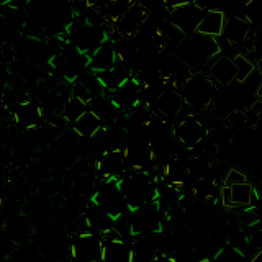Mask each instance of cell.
I'll use <instances>...</instances> for the list:
<instances>
[{"mask_svg":"<svg viewBox=\"0 0 262 262\" xmlns=\"http://www.w3.org/2000/svg\"><path fill=\"white\" fill-rule=\"evenodd\" d=\"M233 61L236 64V68H237V80H236V84H246L251 77H252V74H256V62H252L248 56H244V54H236L233 57Z\"/></svg>","mask_w":262,"mask_h":262,"instance_id":"29","label":"cell"},{"mask_svg":"<svg viewBox=\"0 0 262 262\" xmlns=\"http://www.w3.org/2000/svg\"><path fill=\"white\" fill-rule=\"evenodd\" d=\"M95 77L100 84L102 90H103V95L108 92L110 95L115 94L117 90H120L126 82L131 79V74L126 69V66L123 64L121 61L118 62V66L115 69L108 71V72H102V74H95Z\"/></svg>","mask_w":262,"mask_h":262,"instance_id":"22","label":"cell"},{"mask_svg":"<svg viewBox=\"0 0 262 262\" xmlns=\"http://www.w3.org/2000/svg\"><path fill=\"white\" fill-rule=\"evenodd\" d=\"M248 244L251 246L252 249H256V252L257 251H262V226L260 228H256L248 236Z\"/></svg>","mask_w":262,"mask_h":262,"instance_id":"34","label":"cell"},{"mask_svg":"<svg viewBox=\"0 0 262 262\" xmlns=\"http://www.w3.org/2000/svg\"><path fill=\"white\" fill-rule=\"evenodd\" d=\"M82 220H84L87 231L105 234V233H108L113 229V221L106 216L100 208H97L90 200L84 205V210H82Z\"/></svg>","mask_w":262,"mask_h":262,"instance_id":"21","label":"cell"},{"mask_svg":"<svg viewBox=\"0 0 262 262\" xmlns=\"http://www.w3.org/2000/svg\"><path fill=\"white\" fill-rule=\"evenodd\" d=\"M129 5H131V2H118V0H113V2H105L102 5H95V8L98 10V13L102 15L105 23H112L115 27L129 8Z\"/></svg>","mask_w":262,"mask_h":262,"instance_id":"27","label":"cell"},{"mask_svg":"<svg viewBox=\"0 0 262 262\" xmlns=\"http://www.w3.org/2000/svg\"><path fill=\"white\" fill-rule=\"evenodd\" d=\"M71 128L76 138H82V139H95L105 131L103 120L90 108L77 121H74Z\"/></svg>","mask_w":262,"mask_h":262,"instance_id":"19","label":"cell"},{"mask_svg":"<svg viewBox=\"0 0 262 262\" xmlns=\"http://www.w3.org/2000/svg\"><path fill=\"white\" fill-rule=\"evenodd\" d=\"M203 74H207L218 87H231L237 80L236 64L226 54H220L218 57H215Z\"/></svg>","mask_w":262,"mask_h":262,"instance_id":"16","label":"cell"},{"mask_svg":"<svg viewBox=\"0 0 262 262\" xmlns=\"http://www.w3.org/2000/svg\"><path fill=\"white\" fill-rule=\"evenodd\" d=\"M213 262H248L243 249L239 248H221L213 257Z\"/></svg>","mask_w":262,"mask_h":262,"instance_id":"31","label":"cell"},{"mask_svg":"<svg viewBox=\"0 0 262 262\" xmlns=\"http://www.w3.org/2000/svg\"><path fill=\"white\" fill-rule=\"evenodd\" d=\"M167 8V23L177 30L184 38H188L199 31V27L203 20L207 10L200 5V2H179L166 4Z\"/></svg>","mask_w":262,"mask_h":262,"instance_id":"5","label":"cell"},{"mask_svg":"<svg viewBox=\"0 0 262 262\" xmlns=\"http://www.w3.org/2000/svg\"><path fill=\"white\" fill-rule=\"evenodd\" d=\"M126 172V154L121 149L102 151L95 159V174L100 179H120Z\"/></svg>","mask_w":262,"mask_h":262,"instance_id":"11","label":"cell"},{"mask_svg":"<svg viewBox=\"0 0 262 262\" xmlns=\"http://www.w3.org/2000/svg\"><path fill=\"white\" fill-rule=\"evenodd\" d=\"M103 254L102 262H135L133 259V244L121 237L115 229L102 234Z\"/></svg>","mask_w":262,"mask_h":262,"instance_id":"12","label":"cell"},{"mask_svg":"<svg viewBox=\"0 0 262 262\" xmlns=\"http://www.w3.org/2000/svg\"><path fill=\"white\" fill-rule=\"evenodd\" d=\"M226 18H228V15L225 10H221V8H211V10H207L196 33L202 36L213 38V39L223 38Z\"/></svg>","mask_w":262,"mask_h":262,"instance_id":"20","label":"cell"},{"mask_svg":"<svg viewBox=\"0 0 262 262\" xmlns=\"http://www.w3.org/2000/svg\"><path fill=\"white\" fill-rule=\"evenodd\" d=\"M13 120L21 131H36L41 128V120H43V105L39 100H31L27 98L25 102L13 106L12 110Z\"/></svg>","mask_w":262,"mask_h":262,"instance_id":"14","label":"cell"},{"mask_svg":"<svg viewBox=\"0 0 262 262\" xmlns=\"http://www.w3.org/2000/svg\"><path fill=\"white\" fill-rule=\"evenodd\" d=\"M131 237H152L162 233V210L159 202L147 203L144 207L128 213Z\"/></svg>","mask_w":262,"mask_h":262,"instance_id":"7","label":"cell"},{"mask_svg":"<svg viewBox=\"0 0 262 262\" xmlns=\"http://www.w3.org/2000/svg\"><path fill=\"white\" fill-rule=\"evenodd\" d=\"M221 54L218 39L202 36L199 33L184 38L176 46V57L182 61L192 74L205 72L215 57Z\"/></svg>","mask_w":262,"mask_h":262,"instance_id":"1","label":"cell"},{"mask_svg":"<svg viewBox=\"0 0 262 262\" xmlns=\"http://www.w3.org/2000/svg\"><path fill=\"white\" fill-rule=\"evenodd\" d=\"M254 56H257V61L262 59V28L254 31Z\"/></svg>","mask_w":262,"mask_h":262,"instance_id":"35","label":"cell"},{"mask_svg":"<svg viewBox=\"0 0 262 262\" xmlns=\"http://www.w3.org/2000/svg\"><path fill=\"white\" fill-rule=\"evenodd\" d=\"M120 190L125 199L128 213L144 207L147 203L159 202V187L154 184L149 170L125 172L120 179Z\"/></svg>","mask_w":262,"mask_h":262,"instance_id":"2","label":"cell"},{"mask_svg":"<svg viewBox=\"0 0 262 262\" xmlns=\"http://www.w3.org/2000/svg\"><path fill=\"white\" fill-rule=\"evenodd\" d=\"M184 105L192 110H208L216 102V84L207 74L199 72L187 77L180 85Z\"/></svg>","mask_w":262,"mask_h":262,"instance_id":"4","label":"cell"},{"mask_svg":"<svg viewBox=\"0 0 262 262\" xmlns=\"http://www.w3.org/2000/svg\"><path fill=\"white\" fill-rule=\"evenodd\" d=\"M66 33H68L69 45H72L79 53L89 57L108 41V35H106L103 25L89 21L84 15L74 16L69 27L66 28Z\"/></svg>","mask_w":262,"mask_h":262,"instance_id":"3","label":"cell"},{"mask_svg":"<svg viewBox=\"0 0 262 262\" xmlns=\"http://www.w3.org/2000/svg\"><path fill=\"white\" fill-rule=\"evenodd\" d=\"M208 133L210 131L205 126V123L192 113L180 118L174 125V129H172L174 139L187 151H193L200 144H203Z\"/></svg>","mask_w":262,"mask_h":262,"instance_id":"9","label":"cell"},{"mask_svg":"<svg viewBox=\"0 0 262 262\" xmlns=\"http://www.w3.org/2000/svg\"><path fill=\"white\" fill-rule=\"evenodd\" d=\"M256 97H257V100L262 102V80L257 84V89H256Z\"/></svg>","mask_w":262,"mask_h":262,"instance_id":"38","label":"cell"},{"mask_svg":"<svg viewBox=\"0 0 262 262\" xmlns=\"http://www.w3.org/2000/svg\"><path fill=\"white\" fill-rule=\"evenodd\" d=\"M12 262H48L45 252L33 241H28L21 246H16V249L10 254Z\"/></svg>","mask_w":262,"mask_h":262,"instance_id":"26","label":"cell"},{"mask_svg":"<svg viewBox=\"0 0 262 262\" xmlns=\"http://www.w3.org/2000/svg\"><path fill=\"white\" fill-rule=\"evenodd\" d=\"M141 87L143 82L138 77H133L126 82L120 90H117L115 94L108 95L106 98L110 100V103L113 105V108L117 112L126 113L129 115L133 110H136L141 102H139V95H141Z\"/></svg>","mask_w":262,"mask_h":262,"instance_id":"13","label":"cell"},{"mask_svg":"<svg viewBox=\"0 0 262 262\" xmlns=\"http://www.w3.org/2000/svg\"><path fill=\"white\" fill-rule=\"evenodd\" d=\"M239 16L251 25L254 31L262 28V0H251V2L243 4Z\"/></svg>","mask_w":262,"mask_h":262,"instance_id":"28","label":"cell"},{"mask_svg":"<svg viewBox=\"0 0 262 262\" xmlns=\"http://www.w3.org/2000/svg\"><path fill=\"white\" fill-rule=\"evenodd\" d=\"M167 79V77H166ZM184 100L182 95H180V90L172 85L169 79H167V87L164 89V92L158 98V102L154 105V113L161 117L164 121H170L176 120L184 110Z\"/></svg>","mask_w":262,"mask_h":262,"instance_id":"15","label":"cell"},{"mask_svg":"<svg viewBox=\"0 0 262 262\" xmlns=\"http://www.w3.org/2000/svg\"><path fill=\"white\" fill-rule=\"evenodd\" d=\"M152 262H182V260H179L177 257L170 256V254H167L166 251H159L158 254H156Z\"/></svg>","mask_w":262,"mask_h":262,"instance_id":"36","label":"cell"},{"mask_svg":"<svg viewBox=\"0 0 262 262\" xmlns=\"http://www.w3.org/2000/svg\"><path fill=\"white\" fill-rule=\"evenodd\" d=\"M226 126L229 129H243L248 126V117H246V112L236 108L233 112L228 113L226 117Z\"/></svg>","mask_w":262,"mask_h":262,"instance_id":"32","label":"cell"},{"mask_svg":"<svg viewBox=\"0 0 262 262\" xmlns=\"http://www.w3.org/2000/svg\"><path fill=\"white\" fill-rule=\"evenodd\" d=\"M90 202L97 208H100L113 223L118 218L128 215V208L120 190L118 179H100V184H98Z\"/></svg>","mask_w":262,"mask_h":262,"instance_id":"6","label":"cell"},{"mask_svg":"<svg viewBox=\"0 0 262 262\" xmlns=\"http://www.w3.org/2000/svg\"><path fill=\"white\" fill-rule=\"evenodd\" d=\"M103 239L94 231H79L72 236L69 256L72 262H102Z\"/></svg>","mask_w":262,"mask_h":262,"instance_id":"8","label":"cell"},{"mask_svg":"<svg viewBox=\"0 0 262 262\" xmlns=\"http://www.w3.org/2000/svg\"><path fill=\"white\" fill-rule=\"evenodd\" d=\"M120 62L118 51L112 41H106L103 46H100L97 51L90 56V62H89V72L95 74H102V72H108L115 69Z\"/></svg>","mask_w":262,"mask_h":262,"instance_id":"17","label":"cell"},{"mask_svg":"<svg viewBox=\"0 0 262 262\" xmlns=\"http://www.w3.org/2000/svg\"><path fill=\"white\" fill-rule=\"evenodd\" d=\"M98 184H100V177L94 172H76L72 177V192L79 199H85L87 202L92 199Z\"/></svg>","mask_w":262,"mask_h":262,"instance_id":"24","label":"cell"},{"mask_svg":"<svg viewBox=\"0 0 262 262\" xmlns=\"http://www.w3.org/2000/svg\"><path fill=\"white\" fill-rule=\"evenodd\" d=\"M5 233L10 237V241L16 246H21L25 243L31 241L33 236V225L30 223V220L20 213V215H15L7 221L5 226Z\"/></svg>","mask_w":262,"mask_h":262,"instance_id":"23","label":"cell"},{"mask_svg":"<svg viewBox=\"0 0 262 262\" xmlns=\"http://www.w3.org/2000/svg\"><path fill=\"white\" fill-rule=\"evenodd\" d=\"M248 182H249L248 176H246L244 172L239 167H237V169H229L228 176L223 180V185L233 187V185H237V184H248Z\"/></svg>","mask_w":262,"mask_h":262,"instance_id":"33","label":"cell"},{"mask_svg":"<svg viewBox=\"0 0 262 262\" xmlns=\"http://www.w3.org/2000/svg\"><path fill=\"white\" fill-rule=\"evenodd\" d=\"M248 262H262V251H257V252H254L252 256L249 257Z\"/></svg>","mask_w":262,"mask_h":262,"instance_id":"37","label":"cell"},{"mask_svg":"<svg viewBox=\"0 0 262 262\" xmlns=\"http://www.w3.org/2000/svg\"><path fill=\"white\" fill-rule=\"evenodd\" d=\"M89 110V105H85L84 102L77 100V98H74L71 95V98L68 100V103L64 105L62 108V118L66 120V123H69V125H72L74 121H77L82 115H84L85 112Z\"/></svg>","mask_w":262,"mask_h":262,"instance_id":"30","label":"cell"},{"mask_svg":"<svg viewBox=\"0 0 262 262\" xmlns=\"http://www.w3.org/2000/svg\"><path fill=\"white\" fill-rule=\"evenodd\" d=\"M231 190V210L234 208H251L252 202L256 200V187L252 182L248 184H237L229 187Z\"/></svg>","mask_w":262,"mask_h":262,"instance_id":"25","label":"cell"},{"mask_svg":"<svg viewBox=\"0 0 262 262\" xmlns=\"http://www.w3.org/2000/svg\"><path fill=\"white\" fill-rule=\"evenodd\" d=\"M147 18H149V10H147V7H144L139 2H131L129 8L113 28L118 33L120 38L133 39L146 27Z\"/></svg>","mask_w":262,"mask_h":262,"instance_id":"10","label":"cell"},{"mask_svg":"<svg viewBox=\"0 0 262 262\" xmlns=\"http://www.w3.org/2000/svg\"><path fill=\"white\" fill-rule=\"evenodd\" d=\"M252 35H254V30L251 28V25L246 21L243 16L231 15V16H228V18H226L223 39L228 41L231 46L239 49V46H243Z\"/></svg>","mask_w":262,"mask_h":262,"instance_id":"18","label":"cell"}]
</instances>
